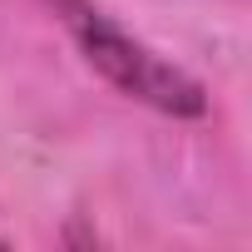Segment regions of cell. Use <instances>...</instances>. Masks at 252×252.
Wrapping results in <instances>:
<instances>
[{"mask_svg": "<svg viewBox=\"0 0 252 252\" xmlns=\"http://www.w3.org/2000/svg\"><path fill=\"white\" fill-rule=\"evenodd\" d=\"M60 15L74 35V45L84 50V60L119 89L168 119H203L208 114V89L183 74L178 64H168L163 55H154L144 40H134L129 30H119L99 5L89 0H60Z\"/></svg>", "mask_w": 252, "mask_h": 252, "instance_id": "6da1fadb", "label": "cell"}]
</instances>
